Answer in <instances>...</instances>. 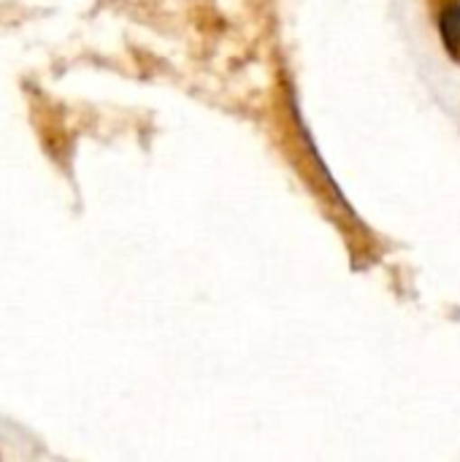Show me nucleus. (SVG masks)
I'll list each match as a JSON object with an SVG mask.
<instances>
[{
	"instance_id": "nucleus-1",
	"label": "nucleus",
	"mask_w": 460,
	"mask_h": 462,
	"mask_svg": "<svg viewBox=\"0 0 460 462\" xmlns=\"http://www.w3.org/2000/svg\"><path fill=\"white\" fill-rule=\"evenodd\" d=\"M439 27H442V41L447 51L460 62V5H450L442 11Z\"/></svg>"
}]
</instances>
